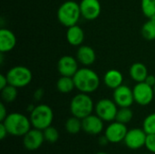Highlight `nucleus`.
<instances>
[{
	"label": "nucleus",
	"instance_id": "nucleus-1",
	"mask_svg": "<svg viewBox=\"0 0 155 154\" xmlns=\"http://www.w3.org/2000/svg\"><path fill=\"white\" fill-rule=\"evenodd\" d=\"M73 78L75 88L80 93H92L95 92L100 85V78L96 72L87 67L78 69Z\"/></svg>",
	"mask_w": 155,
	"mask_h": 154
},
{
	"label": "nucleus",
	"instance_id": "nucleus-2",
	"mask_svg": "<svg viewBox=\"0 0 155 154\" xmlns=\"http://www.w3.org/2000/svg\"><path fill=\"white\" fill-rule=\"evenodd\" d=\"M5 126L8 134L15 137L24 136L32 128L30 118L20 113H9L6 118L1 122Z\"/></svg>",
	"mask_w": 155,
	"mask_h": 154
},
{
	"label": "nucleus",
	"instance_id": "nucleus-3",
	"mask_svg": "<svg viewBox=\"0 0 155 154\" xmlns=\"http://www.w3.org/2000/svg\"><path fill=\"white\" fill-rule=\"evenodd\" d=\"M80 16H82L80 5L73 0L64 2L57 11V18L59 22L66 27L77 25Z\"/></svg>",
	"mask_w": 155,
	"mask_h": 154
},
{
	"label": "nucleus",
	"instance_id": "nucleus-4",
	"mask_svg": "<svg viewBox=\"0 0 155 154\" xmlns=\"http://www.w3.org/2000/svg\"><path fill=\"white\" fill-rule=\"evenodd\" d=\"M29 118L33 128L44 131L52 125L54 121V112L47 104H38L35 106L34 110L30 113Z\"/></svg>",
	"mask_w": 155,
	"mask_h": 154
},
{
	"label": "nucleus",
	"instance_id": "nucleus-5",
	"mask_svg": "<svg viewBox=\"0 0 155 154\" xmlns=\"http://www.w3.org/2000/svg\"><path fill=\"white\" fill-rule=\"evenodd\" d=\"M94 109V102L88 93H80L73 97L70 103V112L72 115L84 119L93 113Z\"/></svg>",
	"mask_w": 155,
	"mask_h": 154
},
{
	"label": "nucleus",
	"instance_id": "nucleus-6",
	"mask_svg": "<svg viewBox=\"0 0 155 154\" xmlns=\"http://www.w3.org/2000/svg\"><path fill=\"white\" fill-rule=\"evenodd\" d=\"M5 75L8 84L16 88L25 87L31 83L33 78L31 70L24 65H16L12 67Z\"/></svg>",
	"mask_w": 155,
	"mask_h": 154
},
{
	"label": "nucleus",
	"instance_id": "nucleus-7",
	"mask_svg": "<svg viewBox=\"0 0 155 154\" xmlns=\"http://www.w3.org/2000/svg\"><path fill=\"white\" fill-rule=\"evenodd\" d=\"M95 114L98 115L104 122H114L115 121L116 114L118 112L117 104L114 100L110 99H101L94 106Z\"/></svg>",
	"mask_w": 155,
	"mask_h": 154
},
{
	"label": "nucleus",
	"instance_id": "nucleus-8",
	"mask_svg": "<svg viewBox=\"0 0 155 154\" xmlns=\"http://www.w3.org/2000/svg\"><path fill=\"white\" fill-rule=\"evenodd\" d=\"M134 102L141 106L149 105L154 98L153 87L147 84L145 82L137 83L133 88Z\"/></svg>",
	"mask_w": 155,
	"mask_h": 154
},
{
	"label": "nucleus",
	"instance_id": "nucleus-9",
	"mask_svg": "<svg viewBox=\"0 0 155 154\" xmlns=\"http://www.w3.org/2000/svg\"><path fill=\"white\" fill-rule=\"evenodd\" d=\"M147 133L142 128H134L128 130L126 136L124 140L125 146L131 150H138L145 145Z\"/></svg>",
	"mask_w": 155,
	"mask_h": 154
},
{
	"label": "nucleus",
	"instance_id": "nucleus-10",
	"mask_svg": "<svg viewBox=\"0 0 155 154\" xmlns=\"http://www.w3.org/2000/svg\"><path fill=\"white\" fill-rule=\"evenodd\" d=\"M128 129L126 124L119 123L117 121L111 122V123L105 128L104 135L108 139L110 143H119L124 142Z\"/></svg>",
	"mask_w": 155,
	"mask_h": 154
},
{
	"label": "nucleus",
	"instance_id": "nucleus-11",
	"mask_svg": "<svg viewBox=\"0 0 155 154\" xmlns=\"http://www.w3.org/2000/svg\"><path fill=\"white\" fill-rule=\"evenodd\" d=\"M45 136L42 130L35 128L31 129L23 136V144L24 147L30 152L38 150L45 142Z\"/></svg>",
	"mask_w": 155,
	"mask_h": 154
},
{
	"label": "nucleus",
	"instance_id": "nucleus-12",
	"mask_svg": "<svg viewBox=\"0 0 155 154\" xmlns=\"http://www.w3.org/2000/svg\"><path fill=\"white\" fill-rule=\"evenodd\" d=\"M113 97L114 103L119 107H131L134 103L133 89L124 84L114 90Z\"/></svg>",
	"mask_w": 155,
	"mask_h": 154
},
{
	"label": "nucleus",
	"instance_id": "nucleus-13",
	"mask_svg": "<svg viewBox=\"0 0 155 154\" xmlns=\"http://www.w3.org/2000/svg\"><path fill=\"white\" fill-rule=\"evenodd\" d=\"M79 5L81 15L86 20H94L101 15L102 6L99 0H82Z\"/></svg>",
	"mask_w": 155,
	"mask_h": 154
},
{
	"label": "nucleus",
	"instance_id": "nucleus-14",
	"mask_svg": "<svg viewBox=\"0 0 155 154\" xmlns=\"http://www.w3.org/2000/svg\"><path fill=\"white\" fill-rule=\"evenodd\" d=\"M78 60L71 55L62 56L57 63V70L61 76H70L74 75L78 71Z\"/></svg>",
	"mask_w": 155,
	"mask_h": 154
},
{
	"label": "nucleus",
	"instance_id": "nucleus-15",
	"mask_svg": "<svg viewBox=\"0 0 155 154\" xmlns=\"http://www.w3.org/2000/svg\"><path fill=\"white\" fill-rule=\"evenodd\" d=\"M82 128L84 133L90 135H98L104 131V121L98 115L92 113L82 119Z\"/></svg>",
	"mask_w": 155,
	"mask_h": 154
},
{
	"label": "nucleus",
	"instance_id": "nucleus-16",
	"mask_svg": "<svg viewBox=\"0 0 155 154\" xmlns=\"http://www.w3.org/2000/svg\"><path fill=\"white\" fill-rule=\"evenodd\" d=\"M16 44L15 34L9 29L2 28L0 30V52L7 53L12 51Z\"/></svg>",
	"mask_w": 155,
	"mask_h": 154
},
{
	"label": "nucleus",
	"instance_id": "nucleus-17",
	"mask_svg": "<svg viewBox=\"0 0 155 154\" xmlns=\"http://www.w3.org/2000/svg\"><path fill=\"white\" fill-rule=\"evenodd\" d=\"M76 59L83 65L88 66L95 62L96 54L94 50L89 45H80L77 50Z\"/></svg>",
	"mask_w": 155,
	"mask_h": 154
},
{
	"label": "nucleus",
	"instance_id": "nucleus-18",
	"mask_svg": "<svg viewBox=\"0 0 155 154\" xmlns=\"http://www.w3.org/2000/svg\"><path fill=\"white\" fill-rule=\"evenodd\" d=\"M66 31V39L67 42L74 46H79L83 44L84 40V30L77 25L67 27Z\"/></svg>",
	"mask_w": 155,
	"mask_h": 154
},
{
	"label": "nucleus",
	"instance_id": "nucleus-19",
	"mask_svg": "<svg viewBox=\"0 0 155 154\" xmlns=\"http://www.w3.org/2000/svg\"><path fill=\"white\" fill-rule=\"evenodd\" d=\"M124 76L123 74L115 69H111L107 71L104 76V84L111 89H116L117 87L123 84Z\"/></svg>",
	"mask_w": 155,
	"mask_h": 154
},
{
	"label": "nucleus",
	"instance_id": "nucleus-20",
	"mask_svg": "<svg viewBox=\"0 0 155 154\" xmlns=\"http://www.w3.org/2000/svg\"><path fill=\"white\" fill-rule=\"evenodd\" d=\"M129 73H130V76L132 77V79L135 81L136 83L144 82L149 74L147 67L145 66V64L142 63H134V64H132V66L130 67Z\"/></svg>",
	"mask_w": 155,
	"mask_h": 154
},
{
	"label": "nucleus",
	"instance_id": "nucleus-21",
	"mask_svg": "<svg viewBox=\"0 0 155 154\" xmlns=\"http://www.w3.org/2000/svg\"><path fill=\"white\" fill-rule=\"evenodd\" d=\"M56 88L62 93H71L75 88L74 78L70 76H61L56 83Z\"/></svg>",
	"mask_w": 155,
	"mask_h": 154
},
{
	"label": "nucleus",
	"instance_id": "nucleus-22",
	"mask_svg": "<svg viewBox=\"0 0 155 154\" xmlns=\"http://www.w3.org/2000/svg\"><path fill=\"white\" fill-rule=\"evenodd\" d=\"M64 127H65V130L68 133L77 134L78 133H80L81 130H83L82 119H79V118L73 115L72 117L67 119V121L65 122Z\"/></svg>",
	"mask_w": 155,
	"mask_h": 154
},
{
	"label": "nucleus",
	"instance_id": "nucleus-23",
	"mask_svg": "<svg viewBox=\"0 0 155 154\" xmlns=\"http://www.w3.org/2000/svg\"><path fill=\"white\" fill-rule=\"evenodd\" d=\"M17 94H18L17 88L11 84L6 85L5 88L1 90V98L4 103H13L14 101H15Z\"/></svg>",
	"mask_w": 155,
	"mask_h": 154
},
{
	"label": "nucleus",
	"instance_id": "nucleus-24",
	"mask_svg": "<svg viewBox=\"0 0 155 154\" xmlns=\"http://www.w3.org/2000/svg\"><path fill=\"white\" fill-rule=\"evenodd\" d=\"M142 35L146 40H155V20L149 19L145 24H143L142 27Z\"/></svg>",
	"mask_w": 155,
	"mask_h": 154
},
{
	"label": "nucleus",
	"instance_id": "nucleus-25",
	"mask_svg": "<svg viewBox=\"0 0 155 154\" xmlns=\"http://www.w3.org/2000/svg\"><path fill=\"white\" fill-rule=\"evenodd\" d=\"M133 117H134V113L130 107H120V109H118L115 121L127 124L133 120Z\"/></svg>",
	"mask_w": 155,
	"mask_h": 154
},
{
	"label": "nucleus",
	"instance_id": "nucleus-26",
	"mask_svg": "<svg viewBox=\"0 0 155 154\" xmlns=\"http://www.w3.org/2000/svg\"><path fill=\"white\" fill-rule=\"evenodd\" d=\"M141 8L148 19L155 20V0H142Z\"/></svg>",
	"mask_w": 155,
	"mask_h": 154
},
{
	"label": "nucleus",
	"instance_id": "nucleus-27",
	"mask_svg": "<svg viewBox=\"0 0 155 154\" xmlns=\"http://www.w3.org/2000/svg\"><path fill=\"white\" fill-rule=\"evenodd\" d=\"M45 142L49 143H55L59 139V132L54 126H49L43 131Z\"/></svg>",
	"mask_w": 155,
	"mask_h": 154
},
{
	"label": "nucleus",
	"instance_id": "nucleus-28",
	"mask_svg": "<svg viewBox=\"0 0 155 154\" xmlns=\"http://www.w3.org/2000/svg\"><path fill=\"white\" fill-rule=\"evenodd\" d=\"M143 129L147 134L155 133V113L145 117L143 123Z\"/></svg>",
	"mask_w": 155,
	"mask_h": 154
},
{
	"label": "nucleus",
	"instance_id": "nucleus-29",
	"mask_svg": "<svg viewBox=\"0 0 155 154\" xmlns=\"http://www.w3.org/2000/svg\"><path fill=\"white\" fill-rule=\"evenodd\" d=\"M145 148L148 150L149 152L155 154V133L147 134L146 141H145Z\"/></svg>",
	"mask_w": 155,
	"mask_h": 154
},
{
	"label": "nucleus",
	"instance_id": "nucleus-30",
	"mask_svg": "<svg viewBox=\"0 0 155 154\" xmlns=\"http://www.w3.org/2000/svg\"><path fill=\"white\" fill-rule=\"evenodd\" d=\"M44 93H45V91L42 89V88H38L37 90L35 91L34 93V99L35 101H40L42 100V98L44 97Z\"/></svg>",
	"mask_w": 155,
	"mask_h": 154
},
{
	"label": "nucleus",
	"instance_id": "nucleus-31",
	"mask_svg": "<svg viewBox=\"0 0 155 154\" xmlns=\"http://www.w3.org/2000/svg\"><path fill=\"white\" fill-rule=\"evenodd\" d=\"M7 112H6V109H5V106L4 104V103H0V121L3 122L6 116H7Z\"/></svg>",
	"mask_w": 155,
	"mask_h": 154
},
{
	"label": "nucleus",
	"instance_id": "nucleus-32",
	"mask_svg": "<svg viewBox=\"0 0 155 154\" xmlns=\"http://www.w3.org/2000/svg\"><path fill=\"white\" fill-rule=\"evenodd\" d=\"M8 134V132L3 123H0V140H4Z\"/></svg>",
	"mask_w": 155,
	"mask_h": 154
},
{
	"label": "nucleus",
	"instance_id": "nucleus-33",
	"mask_svg": "<svg viewBox=\"0 0 155 154\" xmlns=\"http://www.w3.org/2000/svg\"><path fill=\"white\" fill-rule=\"evenodd\" d=\"M8 81L6 78V75L4 74H0V90H2L3 88H5L6 85H8Z\"/></svg>",
	"mask_w": 155,
	"mask_h": 154
},
{
	"label": "nucleus",
	"instance_id": "nucleus-34",
	"mask_svg": "<svg viewBox=\"0 0 155 154\" xmlns=\"http://www.w3.org/2000/svg\"><path fill=\"white\" fill-rule=\"evenodd\" d=\"M147 84L151 85L152 87H153L155 85V76L154 75H152V74H148L147 78L145 79L144 81Z\"/></svg>",
	"mask_w": 155,
	"mask_h": 154
},
{
	"label": "nucleus",
	"instance_id": "nucleus-35",
	"mask_svg": "<svg viewBox=\"0 0 155 154\" xmlns=\"http://www.w3.org/2000/svg\"><path fill=\"white\" fill-rule=\"evenodd\" d=\"M108 143H109V141H108V139L106 138V136H105L104 134L99 138V144H100V145L105 146V145H107Z\"/></svg>",
	"mask_w": 155,
	"mask_h": 154
},
{
	"label": "nucleus",
	"instance_id": "nucleus-36",
	"mask_svg": "<svg viewBox=\"0 0 155 154\" xmlns=\"http://www.w3.org/2000/svg\"><path fill=\"white\" fill-rule=\"evenodd\" d=\"M95 154H109V153H107V152H97V153H95Z\"/></svg>",
	"mask_w": 155,
	"mask_h": 154
},
{
	"label": "nucleus",
	"instance_id": "nucleus-37",
	"mask_svg": "<svg viewBox=\"0 0 155 154\" xmlns=\"http://www.w3.org/2000/svg\"><path fill=\"white\" fill-rule=\"evenodd\" d=\"M153 91H154V94H155V85L153 86Z\"/></svg>",
	"mask_w": 155,
	"mask_h": 154
},
{
	"label": "nucleus",
	"instance_id": "nucleus-38",
	"mask_svg": "<svg viewBox=\"0 0 155 154\" xmlns=\"http://www.w3.org/2000/svg\"><path fill=\"white\" fill-rule=\"evenodd\" d=\"M143 154H153V153H151V152H150V153H143Z\"/></svg>",
	"mask_w": 155,
	"mask_h": 154
}]
</instances>
